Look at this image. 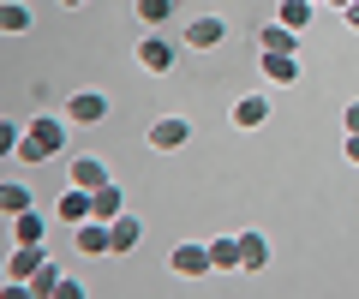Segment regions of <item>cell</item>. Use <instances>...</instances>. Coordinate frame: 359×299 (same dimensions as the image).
<instances>
[{
  "instance_id": "cell-11",
  "label": "cell",
  "mask_w": 359,
  "mask_h": 299,
  "mask_svg": "<svg viewBox=\"0 0 359 299\" xmlns=\"http://www.w3.org/2000/svg\"><path fill=\"white\" fill-rule=\"evenodd\" d=\"M269 263V239L264 234H240V270H264Z\"/></svg>"
},
{
  "instance_id": "cell-14",
  "label": "cell",
  "mask_w": 359,
  "mask_h": 299,
  "mask_svg": "<svg viewBox=\"0 0 359 299\" xmlns=\"http://www.w3.org/2000/svg\"><path fill=\"white\" fill-rule=\"evenodd\" d=\"M138 60H144V72H168V66H174V48H168V42H138Z\"/></svg>"
},
{
  "instance_id": "cell-1",
  "label": "cell",
  "mask_w": 359,
  "mask_h": 299,
  "mask_svg": "<svg viewBox=\"0 0 359 299\" xmlns=\"http://www.w3.org/2000/svg\"><path fill=\"white\" fill-rule=\"evenodd\" d=\"M60 144H66V120H36V126L25 132V144H18V156L25 162H48V156H60Z\"/></svg>"
},
{
  "instance_id": "cell-7",
  "label": "cell",
  "mask_w": 359,
  "mask_h": 299,
  "mask_svg": "<svg viewBox=\"0 0 359 299\" xmlns=\"http://www.w3.org/2000/svg\"><path fill=\"white\" fill-rule=\"evenodd\" d=\"M72 186H84V192H102V186H108V168H102L96 156H78V162H72Z\"/></svg>"
},
{
  "instance_id": "cell-15",
  "label": "cell",
  "mask_w": 359,
  "mask_h": 299,
  "mask_svg": "<svg viewBox=\"0 0 359 299\" xmlns=\"http://www.w3.org/2000/svg\"><path fill=\"white\" fill-rule=\"evenodd\" d=\"M210 270H240V239H210Z\"/></svg>"
},
{
  "instance_id": "cell-10",
  "label": "cell",
  "mask_w": 359,
  "mask_h": 299,
  "mask_svg": "<svg viewBox=\"0 0 359 299\" xmlns=\"http://www.w3.org/2000/svg\"><path fill=\"white\" fill-rule=\"evenodd\" d=\"M138 234H144V228H138V216H126V209H120V216L108 221V239H114V251H132V246H138Z\"/></svg>"
},
{
  "instance_id": "cell-6",
  "label": "cell",
  "mask_w": 359,
  "mask_h": 299,
  "mask_svg": "<svg viewBox=\"0 0 359 299\" xmlns=\"http://www.w3.org/2000/svg\"><path fill=\"white\" fill-rule=\"evenodd\" d=\"M186 132H192L186 120H156V126H150V150H180Z\"/></svg>"
},
{
  "instance_id": "cell-28",
  "label": "cell",
  "mask_w": 359,
  "mask_h": 299,
  "mask_svg": "<svg viewBox=\"0 0 359 299\" xmlns=\"http://www.w3.org/2000/svg\"><path fill=\"white\" fill-rule=\"evenodd\" d=\"M60 6H84V0H60Z\"/></svg>"
},
{
  "instance_id": "cell-24",
  "label": "cell",
  "mask_w": 359,
  "mask_h": 299,
  "mask_svg": "<svg viewBox=\"0 0 359 299\" xmlns=\"http://www.w3.org/2000/svg\"><path fill=\"white\" fill-rule=\"evenodd\" d=\"M18 144H25V138H18V126L6 120V126H0V150H6V156H18Z\"/></svg>"
},
{
  "instance_id": "cell-25",
  "label": "cell",
  "mask_w": 359,
  "mask_h": 299,
  "mask_svg": "<svg viewBox=\"0 0 359 299\" xmlns=\"http://www.w3.org/2000/svg\"><path fill=\"white\" fill-rule=\"evenodd\" d=\"M341 150H347V162L359 168V132H347V144H341Z\"/></svg>"
},
{
  "instance_id": "cell-2",
  "label": "cell",
  "mask_w": 359,
  "mask_h": 299,
  "mask_svg": "<svg viewBox=\"0 0 359 299\" xmlns=\"http://www.w3.org/2000/svg\"><path fill=\"white\" fill-rule=\"evenodd\" d=\"M66 114H72V126H96V120L108 114V96L102 90H78L72 102H66Z\"/></svg>"
},
{
  "instance_id": "cell-8",
  "label": "cell",
  "mask_w": 359,
  "mask_h": 299,
  "mask_svg": "<svg viewBox=\"0 0 359 299\" xmlns=\"http://www.w3.org/2000/svg\"><path fill=\"white\" fill-rule=\"evenodd\" d=\"M42 263H48V258H42V246H18V251H13V263H6V275H13V281H30Z\"/></svg>"
},
{
  "instance_id": "cell-27",
  "label": "cell",
  "mask_w": 359,
  "mask_h": 299,
  "mask_svg": "<svg viewBox=\"0 0 359 299\" xmlns=\"http://www.w3.org/2000/svg\"><path fill=\"white\" fill-rule=\"evenodd\" d=\"M347 132H359V102H353V108H347Z\"/></svg>"
},
{
  "instance_id": "cell-23",
  "label": "cell",
  "mask_w": 359,
  "mask_h": 299,
  "mask_svg": "<svg viewBox=\"0 0 359 299\" xmlns=\"http://www.w3.org/2000/svg\"><path fill=\"white\" fill-rule=\"evenodd\" d=\"M168 13H174V0H138V18H144V25H162Z\"/></svg>"
},
{
  "instance_id": "cell-18",
  "label": "cell",
  "mask_w": 359,
  "mask_h": 299,
  "mask_svg": "<svg viewBox=\"0 0 359 299\" xmlns=\"http://www.w3.org/2000/svg\"><path fill=\"white\" fill-rule=\"evenodd\" d=\"M13 221H18V228H13L18 246H36V239H42V216H36V209H25V216H13Z\"/></svg>"
},
{
  "instance_id": "cell-17",
  "label": "cell",
  "mask_w": 359,
  "mask_h": 299,
  "mask_svg": "<svg viewBox=\"0 0 359 299\" xmlns=\"http://www.w3.org/2000/svg\"><path fill=\"white\" fill-rule=\"evenodd\" d=\"M276 25H287V30H306L311 25V0H282V18Z\"/></svg>"
},
{
  "instance_id": "cell-26",
  "label": "cell",
  "mask_w": 359,
  "mask_h": 299,
  "mask_svg": "<svg viewBox=\"0 0 359 299\" xmlns=\"http://www.w3.org/2000/svg\"><path fill=\"white\" fill-rule=\"evenodd\" d=\"M341 13H347V25H353V30H359V0H347Z\"/></svg>"
},
{
  "instance_id": "cell-3",
  "label": "cell",
  "mask_w": 359,
  "mask_h": 299,
  "mask_svg": "<svg viewBox=\"0 0 359 299\" xmlns=\"http://www.w3.org/2000/svg\"><path fill=\"white\" fill-rule=\"evenodd\" d=\"M96 216V192H84V186H66V197H60V221H90Z\"/></svg>"
},
{
  "instance_id": "cell-21",
  "label": "cell",
  "mask_w": 359,
  "mask_h": 299,
  "mask_svg": "<svg viewBox=\"0 0 359 299\" xmlns=\"http://www.w3.org/2000/svg\"><path fill=\"white\" fill-rule=\"evenodd\" d=\"M0 30H6V36H25V30H30V13H25V6H0Z\"/></svg>"
},
{
  "instance_id": "cell-30",
  "label": "cell",
  "mask_w": 359,
  "mask_h": 299,
  "mask_svg": "<svg viewBox=\"0 0 359 299\" xmlns=\"http://www.w3.org/2000/svg\"><path fill=\"white\" fill-rule=\"evenodd\" d=\"M311 6H318V0H311Z\"/></svg>"
},
{
  "instance_id": "cell-22",
  "label": "cell",
  "mask_w": 359,
  "mask_h": 299,
  "mask_svg": "<svg viewBox=\"0 0 359 299\" xmlns=\"http://www.w3.org/2000/svg\"><path fill=\"white\" fill-rule=\"evenodd\" d=\"M0 209H6V216H25V209H30V192H25V186H0Z\"/></svg>"
},
{
  "instance_id": "cell-16",
  "label": "cell",
  "mask_w": 359,
  "mask_h": 299,
  "mask_svg": "<svg viewBox=\"0 0 359 299\" xmlns=\"http://www.w3.org/2000/svg\"><path fill=\"white\" fill-rule=\"evenodd\" d=\"M257 48H264V54H294V30H287V25H269L264 36H257Z\"/></svg>"
},
{
  "instance_id": "cell-9",
  "label": "cell",
  "mask_w": 359,
  "mask_h": 299,
  "mask_svg": "<svg viewBox=\"0 0 359 299\" xmlns=\"http://www.w3.org/2000/svg\"><path fill=\"white\" fill-rule=\"evenodd\" d=\"M210 270V246H174V275H204Z\"/></svg>"
},
{
  "instance_id": "cell-20",
  "label": "cell",
  "mask_w": 359,
  "mask_h": 299,
  "mask_svg": "<svg viewBox=\"0 0 359 299\" xmlns=\"http://www.w3.org/2000/svg\"><path fill=\"white\" fill-rule=\"evenodd\" d=\"M114 216H120V186L108 180L102 192H96V221H114Z\"/></svg>"
},
{
  "instance_id": "cell-19",
  "label": "cell",
  "mask_w": 359,
  "mask_h": 299,
  "mask_svg": "<svg viewBox=\"0 0 359 299\" xmlns=\"http://www.w3.org/2000/svg\"><path fill=\"white\" fill-rule=\"evenodd\" d=\"M25 287H30V293H36V299H48V293H54V287H60V270H54V263H42V270H36V275H30V281H25Z\"/></svg>"
},
{
  "instance_id": "cell-5",
  "label": "cell",
  "mask_w": 359,
  "mask_h": 299,
  "mask_svg": "<svg viewBox=\"0 0 359 299\" xmlns=\"http://www.w3.org/2000/svg\"><path fill=\"white\" fill-rule=\"evenodd\" d=\"M222 36H228L222 18H192V25H186V42H192V48H216Z\"/></svg>"
},
{
  "instance_id": "cell-4",
  "label": "cell",
  "mask_w": 359,
  "mask_h": 299,
  "mask_svg": "<svg viewBox=\"0 0 359 299\" xmlns=\"http://www.w3.org/2000/svg\"><path fill=\"white\" fill-rule=\"evenodd\" d=\"M78 251H90V258H102V251H114V239H108V221H78Z\"/></svg>"
},
{
  "instance_id": "cell-13",
  "label": "cell",
  "mask_w": 359,
  "mask_h": 299,
  "mask_svg": "<svg viewBox=\"0 0 359 299\" xmlns=\"http://www.w3.org/2000/svg\"><path fill=\"white\" fill-rule=\"evenodd\" d=\"M269 120V96H245V102H233V126H264Z\"/></svg>"
},
{
  "instance_id": "cell-29",
  "label": "cell",
  "mask_w": 359,
  "mask_h": 299,
  "mask_svg": "<svg viewBox=\"0 0 359 299\" xmlns=\"http://www.w3.org/2000/svg\"><path fill=\"white\" fill-rule=\"evenodd\" d=\"M335 6H347V0H335Z\"/></svg>"
},
{
  "instance_id": "cell-12",
  "label": "cell",
  "mask_w": 359,
  "mask_h": 299,
  "mask_svg": "<svg viewBox=\"0 0 359 299\" xmlns=\"http://www.w3.org/2000/svg\"><path fill=\"white\" fill-rule=\"evenodd\" d=\"M264 78L269 84H294L299 78V60H294V54H264Z\"/></svg>"
}]
</instances>
